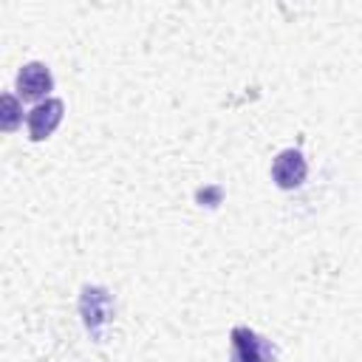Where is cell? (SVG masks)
<instances>
[{
  "mask_svg": "<svg viewBox=\"0 0 362 362\" xmlns=\"http://www.w3.org/2000/svg\"><path fill=\"white\" fill-rule=\"evenodd\" d=\"M229 342H232L229 362H274L277 359V348L272 345V339L260 337L246 325H235L229 331Z\"/></svg>",
  "mask_w": 362,
  "mask_h": 362,
  "instance_id": "obj_1",
  "label": "cell"
},
{
  "mask_svg": "<svg viewBox=\"0 0 362 362\" xmlns=\"http://www.w3.org/2000/svg\"><path fill=\"white\" fill-rule=\"evenodd\" d=\"M79 314L85 320V328L90 331L93 339L102 337V328L113 317V297L105 286H85L79 297Z\"/></svg>",
  "mask_w": 362,
  "mask_h": 362,
  "instance_id": "obj_2",
  "label": "cell"
},
{
  "mask_svg": "<svg viewBox=\"0 0 362 362\" xmlns=\"http://www.w3.org/2000/svg\"><path fill=\"white\" fill-rule=\"evenodd\" d=\"M308 175V164L303 158L300 150L288 147V150H280L272 161V178L280 189H297Z\"/></svg>",
  "mask_w": 362,
  "mask_h": 362,
  "instance_id": "obj_3",
  "label": "cell"
},
{
  "mask_svg": "<svg viewBox=\"0 0 362 362\" xmlns=\"http://www.w3.org/2000/svg\"><path fill=\"white\" fill-rule=\"evenodd\" d=\"M62 113H65V105L62 99H45V102H37L28 113V139L31 141H45L62 122Z\"/></svg>",
  "mask_w": 362,
  "mask_h": 362,
  "instance_id": "obj_4",
  "label": "cell"
},
{
  "mask_svg": "<svg viewBox=\"0 0 362 362\" xmlns=\"http://www.w3.org/2000/svg\"><path fill=\"white\" fill-rule=\"evenodd\" d=\"M54 88V76L42 62H25L17 74V93L23 99H42Z\"/></svg>",
  "mask_w": 362,
  "mask_h": 362,
  "instance_id": "obj_5",
  "label": "cell"
},
{
  "mask_svg": "<svg viewBox=\"0 0 362 362\" xmlns=\"http://www.w3.org/2000/svg\"><path fill=\"white\" fill-rule=\"evenodd\" d=\"M3 113H0V124H3V130L6 133H11V130H17V124L23 122V107H20V102H17V96L14 93H3Z\"/></svg>",
  "mask_w": 362,
  "mask_h": 362,
  "instance_id": "obj_6",
  "label": "cell"
}]
</instances>
